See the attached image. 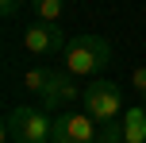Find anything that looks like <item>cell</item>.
I'll return each mask as SVG.
<instances>
[{"label": "cell", "mask_w": 146, "mask_h": 143, "mask_svg": "<svg viewBox=\"0 0 146 143\" xmlns=\"http://www.w3.org/2000/svg\"><path fill=\"white\" fill-rule=\"evenodd\" d=\"M62 62H66V70L73 77H96L111 66V43L104 35H77L66 43Z\"/></svg>", "instance_id": "1"}, {"label": "cell", "mask_w": 146, "mask_h": 143, "mask_svg": "<svg viewBox=\"0 0 146 143\" xmlns=\"http://www.w3.org/2000/svg\"><path fill=\"white\" fill-rule=\"evenodd\" d=\"M4 139L8 143H50L54 139V120L46 108H12L4 116Z\"/></svg>", "instance_id": "2"}, {"label": "cell", "mask_w": 146, "mask_h": 143, "mask_svg": "<svg viewBox=\"0 0 146 143\" xmlns=\"http://www.w3.org/2000/svg\"><path fill=\"white\" fill-rule=\"evenodd\" d=\"M81 101H85V112L92 116L96 124H115L123 120V93H119L115 81H88L85 93H81Z\"/></svg>", "instance_id": "3"}, {"label": "cell", "mask_w": 146, "mask_h": 143, "mask_svg": "<svg viewBox=\"0 0 146 143\" xmlns=\"http://www.w3.org/2000/svg\"><path fill=\"white\" fill-rule=\"evenodd\" d=\"M23 50L35 54V58H54V54L66 50V31L54 19H35L23 27Z\"/></svg>", "instance_id": "4"}, {"label": "cell", "mask_w": 146, "mask_h": 143, "mask_svg": "<svg viewBox=\"0 0 146 143\" xmlns=\"http://www.w3.org/2000/svg\"><path fill=\"white\" fill-rule=\"evenodd\" d=\"M100 136V124L88 112H66L54 120V139L50 143H96Z\"/></svg>", "instance_id": "5"}, {"label": "cell", "mask_w": 146, "mask_h": 143, "mask_svg": "<svg viewBox=\"0 0 146 143\" xmlns=\"http://www.w3.org/2000/svg\"><path fill=\"white\" fill-rule=\"evenodd\" d=\"M85 89H77V77L69 74L66 66L62 70H54L50 74V81H46V93H42V108L46 112H54V108H62V105H69V101H77Z\"/></svg>", "instance_id": "6"}, {"label": "cell", "mask_w": 146, "mask_h": 143, "mask_svg": "<svg viewBox=\"0 0 146 143\" xmlns=\"http://www.w3.org/2000/svg\"><path fill=\"white\" fill-rule=\"evenodd\" d=\"M119 124H123V143H146V108H127Z\"/></svg>", "instance_id": "7"}, {"label": "cell", "mask_w": 146, "mask_h": 143, "mask_svg": "<svg viewBox=\"0 0 146 143\" xmlns=\"http://www.w3.org/2000/svg\"><path fill=\"white\" fill-rule=\"evenodd\" d=\"M50 74H54V66H31V70H23V89L42 97V93H46V81H50Z\"/></svg>", "instance_id": "8"}, {"label": "cell", "mask_w": 146, "mask_h": 143, "mask_svg": "<svg viewBox=\"0 0 146 143\" xmlns=\"http://www.w3.org/2000/svg\"><path fill=\"white\" fill-rule=\"evenodd\" d=\"M66 4H69V0H31V8H35L38 19H54V23H58L62 12H66Z\"/></svg>", "instance_id": "9"}, {"label": "cell", "mask_w": 146, "mask_h": 143, "mask_svg": "<svg viewBox=\"0 0 146 143\" xmlns=\"http://www.w3.org/2000/svg\"><path fill=\"white\" fill-rule=\"evenodd\" d=\"M96 143H123V124H100V136H96Z\"/></svg>", "instance_id": "10"}, {"label": "cell", "mask_w": 146, "mask_h": 143, "mask_svg": "<svg viewBox=\"0 0 146 143\" xmlns=\"http://www.w3.org/2000/svg\"><path fill=\"white\" fill-rule=\"evenodd\" d=\"M131 85H135V93H139V97L146 101V66H139V70L131 74Z\"/></svg>", "instance_id": "11"}, {"label": "cell", "mask_w": 146, "mask_h": 143, "mask_svg": "<svg viewBox=\"0 0 146 143\" xmlns=\"http://www.w3.org/2000/svg\"><path fill=\"white\" fill-rule=\"evenodd\" d=\"M23 0H0V15H15Z\"/></svg>", "instance_id": "12"}]
</instances>
